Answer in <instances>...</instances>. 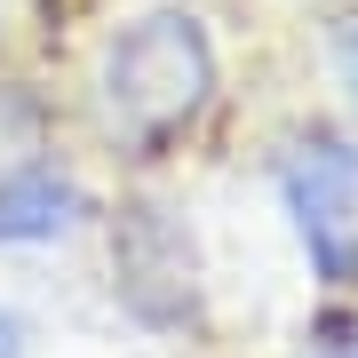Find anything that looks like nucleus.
I'll return each mask as SVG.
<instances>
[{
	"mask_svg": "<svg viewBox=\"0 0 358 358\" xmlns=\"http://www.w3.org/2000/svg\"><path fill=\"white\" fill-rule=\"evenodd\" d=\"M112 303L152 334H207V279L192 223L152 192L112 207Z\"/></svg>",
	"mask_w": 358,
	"mask_h": 358,
	"instance_id": "nucleus-2",
	"label": "nucleus"
},
{
	"mask_svg": "<svg viewBox=\"0 0 358 358\" xmlns=\"http://www.w3.org/2000/svg\"><path fill=\"white\" fill-rule=\"evenodd\" d=\"M80 223H96V199L56 152L0 167V247H56Z\"/></svg>",
	"mask_w": 358,
	"mask_h": 358,
	"instance_id": "nucleus-4",
	"label": "nucleus"
},
{
	"mask_svg": "<svg viewBox=\"0 0 358 358\" xmlns=\"http://www.w3.org/2000/svg\"><path fill=\"white\" fill-rule=\"evenodd\" d=\"M0 358H32V327L16 319L8 303H0Z\"/></svg>",
	"mask_w": 358,
	"mask_h": 358,
	"instance_id": "nucleus-8",
	"label": "nucleus"
},
{
	"mask_svg": "<svg viewBox=\"0 0 358 358\" xmlns=\"http://www.w3.org/2000/svg\"><path fill=\"white\" fill-rule=\"evenodd\" d=\"M294 358H358V319L350 310H327V319L303 327V343H294Z\"/></svg>",
	"mask_w": 358,
	"mask_h": 358,
	"instance_id": "nucleus-6",
	"label": "nucleus"
},
{
	"mask_svg": "<svg viewBox=\"0 0 358 358\" xmlns=\"http://www.w3.org/2000/svg\"><path fill=\"white\" fill-rule=\"evenodd\" d=\"M334 80H343V96L358 103V24L334 32Z\"/></svg>",
	"mask_w": 358,
	"mask_h": 358,
	"instance_id": "nucleus-7",
	"label": "nucleus"
},
{
	"mask_svg": "<svg viewBox=\"0 0 358 358\" xmlns=\"http://www.w3.org/2000/svg\"><path fill=\"white\" fill-rule=\"evenodd\" d=\"M48 152V103H40L24 80H0V167Z\"/></svg>",
	"mask_w": 358,
	"mask_h": 358,
	"instance_id": "nucleus-5",
	"label": "nucleus"
},
{
	"mask_svg": "<svg viewBox=\"0 0 358 358\" xmlns=\"http://www.w3.org/2000/svg\"><path fill=\"white\" fill-rule=\"evenodd\" d=\"M271 183L310 279L327 294H358V143L343 128H303L271 159Z\"/></svg>",
	"mask_w": 358,
	"mask_h": 358,
	"instance_id": "nucleus-3",
	"label": "nucleus"
},
{
	"mask_svg": "<svg viewBox=\"0 0 358 358\" xmlns=\"http://www.w3.org/2000/svg\"><path fill=\"white\" fill-rule=\"evenodd\" d=\"M215 96H223L215 32H207V16L183 8V0L136 8L128 24L103 40L96 80H88L96 136L112 143V159H136V167L176 159L183 143L207 128Z\"/></svg>",
	"mask_w": 358,
	"mask_h": 358,
	"instance_id": "nucleus-1",
	"label": "nucleus"
}]
</instances>
